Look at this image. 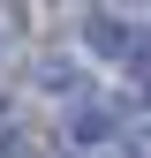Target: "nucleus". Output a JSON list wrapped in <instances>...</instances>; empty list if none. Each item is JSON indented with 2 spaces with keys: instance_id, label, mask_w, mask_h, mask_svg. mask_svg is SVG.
I'll return each instance as SVG.
<instances>
[{
  "instance_id": "f03ea898",
  "label": "nucleus",
  "mask_w": 151,
  "mask_h": 158,
  "mask_svg": "<svg viewBox=\"0 0 151 158\" xmlns=\"http://www.w3.org/2000/svg\"><path fill=\"white\" fill-rule=\"evenodd\" d=\"M76 38H83V53L98 68H136V23H128L121 8H83V23H76Z\"/></svg>"
},
{
  "instance_id": "f257e3e1",
  "label": "nucleus",
  "mask_w": 151,
  "mask_h": 158,
  "mask_svg": "<svg viewBox=\"0 0 151 158\" xmlns=\"http://www.w3.org/2000/svg\"><path fill=\"white\" fill-rule=\"evenodd\" d=\"M121 128H128V98H106V90H76L68 98V151L76 158L121 151Z\"/></svg>"
},
{
  "instance_id": "20e7f679",
  "label": "nucleus",
  "mask_w": 151,
  "mask_h": 158,
  "mask_svg": "<svg viewBox=\"0 0 151 158\" xmlns=\"http://www.w3.org/2000/svg\"><path fill=\"white\" fill-rule=\"evenodd\" d=\"M91 158H121V151H91Z\"/></svg>"
},
{
  "instance_id": "7ed1b4c3",
  "label": "nucleus",
  "mask_w": 151,
  "mask_h": 158,
  "mask_svg": "<svg viewBox=\"0 0 151 158\" xmlns=\"http://www.w3.org/2000/svg\"><path fill=\"white\" fill-rule=\"evenodd\" d=\"M38 90H53V98H76V90H91V75L76 53H45L38 60Z\"/></svg>"
}]
</instances>
